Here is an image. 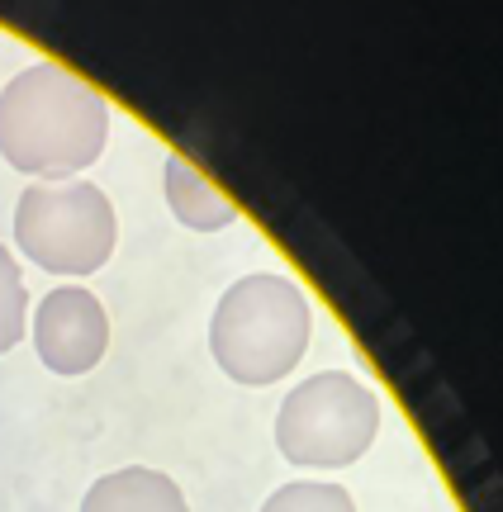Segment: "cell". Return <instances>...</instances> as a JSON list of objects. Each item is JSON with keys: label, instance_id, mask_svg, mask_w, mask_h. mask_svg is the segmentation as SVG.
I'll list each match as a JSON object with an SVG mask.
<instances>
[{"label": "cell", "instance_id": "1", "mask_svg": "<svg viewBox=\"0 0 503 512\" xmlns=\"http://www.w3.org/2000/svg\"><path fill=\"white\" fill-rule=\"evenodd\" d=\"M110 100L62 62H34L0 91V157L34 181H76L110 143Z\"/></svg>", "mask_w": 503, "mask_h": 512}, {"label": "cell", "instance_id": "2", "mask_svg": "<svg viewBox=\"0 0 503 512\" xmlns=\"http://www.w3.org/2000/svg\"><path fill=\"white\" fill-rule=\"evenodd\" d=\"M309 332H314L309 294L290 275L252 271L243 280H233L224 299L214 304L209 351H214V366L233 384L266 389V384H280L304 361Z\"/></svg>", "mask_w": 503, "mask_h": 512}, {"label": "cell", "instance_id": "3", "mask_svg": "<svg viewBox=\"0 0 503 512\" xmlns=\"http://www.w3.org/2000/svg\"><path fill=\"white\" fill-rule=\"evenodd\" d=\"M380 437V394L352 370H318L276 413V446L304 470H347Z\"/></svg>", "mask_w": 503, "mask_h": 512}, {"label": "cell", "instance_id": "4", "mask_svg": "<svg viewBox=\"0 0 503 512\" xmlns=\"http://www.w3.org/2000/svg\"><path fill=\"white\" fill-rule=\"evenodd\" d=\"M114 242V204L91 181H38L15 204V247L48 275H95Z\"/></svg>", "mask_w": 503, "mask_h": 512}, {"label": "cell", "instance_id": "5", "mask_svg": "<svg viewBox=\"0 0 503 512\" xmlns=\"http://www.w3.org/2000/svg\"><path fill=\"white\" fill-rule=\"evenodd\" d=\"M38 361L53 375H86L110 351V313L86 285H57L29 313Z\"/></svg>", "mask_w": 503, "mask_h": 512}, {"label": "cell", "instance_id": "6", "mask_svg": "<svg viewBox=\"0 0 503 512\" xmlns=\"http://www.w3.org/2000/svg\"><path fill=\"white\" fill-rule=\"evenodd\" d=\"M162 190H167V209L176 214V223H186L190 233H224L238 223V204L228 200L190 157L171 152L162 162Z\"/></svg>", "mask_w": 503, "mask_h": 512}, {"label": "cell", "instance_id": "7", "mask_svg": "<svg viewBox=\"0 0 503 512\" xmlns=\"http://www.w3.org/2000/svg\"><path fill=\"white\" fill-rule=\"evenodd\" d=\"M81 512H190L181 484L148 465H124L100 475L81 498Z\"/></svg>", "mask_w": 503, "mask_h": 512}, {"label": "cell", "instance_id": "8", "mask_svg": "<svg viewBox=\"0 0 503 512\" xmlns=\"http://www.w3.org/2000/svg\"><path fill=\"white\" fill-rule=\"evenodd\" d=\"M29 328V290H24V271H19L15 252L0 242V356L15 351Z\"/></svg>", "mask_w": 503, "mask_h": 512}, {"label": "cell", "instance_id": "9", "mask_svg": "<svg viewBox=\"0 0 503 512\" xmlns=\"http://www.w3.org/2000/svg\"><path fill=\"white\" fill-rule=\"evenodd\" d=\"M261 512H356L352 494L328 479H295L261 503Z\"/></svg>", "mask_w": 503, "mask_h": 512}]
</instances>
